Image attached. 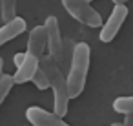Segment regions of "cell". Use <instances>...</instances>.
Listing matches in <instances>:
<instances>
[{
    "instance_id": "cell-1",
    "label": "cell",
    "mask_w": 133,
    "mask_h": 126,
    "mask_svg": "<svg viewBox=\"0 0 133 126\" xmlns=\"http://www.w3.org/2000/svg\"><path fill=\"white\" fill-rule=\"evenodd\" d=\"M38 66L40 70L46 73L48 80H49V88L53 90V97H55V110L53 113L58 115V117H64L68 113V108H69V93H68V82H66V77L60 70V66L49 57V55H42L38 59Z\"/></svg>"
},
{
    "instance_id": "cell-2",
    "label": "cell",
    "mask_w": 133,
    "mask_h": 126,
    "mask_svg": "<svg viewBox=\"0 0 133 126\" xmlns=\"http://www.w3.org/2000/svg\"><path fill=\"white\" fill-rule=\"evenodd\" d=\"M89 59H91V49L86 42H78L73 49V57H71V68H69V75L66 77L68 82V93L69 99H77L86 86V77H88V70H89Z\"/></svg>"
},
{
    "instance_id": "cell-3",
    "label": "cell",
    "mask_w": 133,
    "mask_h": 126,
    "mask_svg": "<svg viewBox=\"0 0 133 126\" xmlns=\"http://www.w3.org/2000/svg\"><path fill=\"white\" fill-rule=\"evenodd\" d=\"M62 6L80 24L89 26V28H100L102 26V17L86 0H62Z\"/></svg>"
},
{
    "instance_id": "cell-4",
    "label": "cell",
    "mask_w": 133,
    "mask_h": 126,
    "mask_svg": "<svg viewBox=\"0 0 133 126\" xmlns=\"http://www.w3.org/2000/svg\"><path fill=\"white\" fill-rule=\"evenodd\" d=\"M46 28V48L49 49V57L62 68L64 64V44H62V35H60V26L57 17H48L44 22Z\"/></svg>"
},
{
    "instance_id": "cell-5",
    "label": "cell",
    "mask_w": 133,
    "mask_h": 126,
    "mask_svg": "<svg viewBox=\"0 0 133 126\" xmlns=\"http://www.w3.org/2000/svg\"><path fill=\"white\" fill-rule=\"evenodd\" d=\"M126 18H128V8H126V4H117L113 8L111 15L108 17V20L100 26L102 28L100 29V40L102 42H111L117 37V33L120 31V28H122V24H124Z\"/></svg>"
},
{
    "instance_id": "cell-6",
    "label": "cell",
    "mask_w": 133,
    "mask_h": 126,
    "mask_svg": "<svg viewBox=\"0 0 133 126\" xmlns=\"http://www.w3.org/2000/svg\"><path fill=\"white\" fill-rule=\"evenodd\" d=\"M26 117L33 126H69L68 122L62 121V117H58V115H55L44 108H38V106L28 108Z\"/></svg>"
},
{
    "instance_id": "cell-7",
    "label": "cell",
    "mask_w": 133,
    "mask_h": 126,
    "mask_svg": "<svg viewBox=\"0 0 133 126\" xmlns=\"http://www.w3.org/2000/svg\"><path fill=\"white\" fill-rule=\"evenodd\" d=\"M37 70H38V59L33 57V55H29V53H26V55H24V60L17 66L15 75H11V77H13V82H15V84L29 82Z\"/></svg>"
},
{
    "instance_id": "cell-8",
    "label": "cell",
    "mask_w": 133,
    "mask_h": 126,
    "mask_svg": "<svg viewBox=\"0 0 133 126\" xmlns=\"http://www.w3.org/2000/svg\"><path fill=\"white\" fill-rule=\"evenodd\" d=\"M44 49H46V28L44 24L42 26H35L31 31H29V39H28V51L29 55L40 59L44 55Z\"/></svg>"
},
{
    "instance_id": "cell-9",
    "label": "cell",
    "mask_w": 133,
    "mask_h": 126,
    "mask_svg": "<svg viewBox=\"0 0 133 126\" xmlns=\"http://www.w3.org/2000/svg\"><path fill=\"white\" fill-rule=\"evenodd\" d=\"M24 31H26V20L20 17H15V18L4 22V26L0 28V46H4L6 42L17 39Z\"/></svg>"
},
{
    "instance_id": "cell-10",
    "label": "cell",
    "mask_w": 133,
    "mask_h": 126,
    "mask_svg": "<svg viewBox=\"0 0 133 126\" xmlns=\"http://www.w3.org/2000/svg\"><path fill=\"white\" fill-rule=\"evenodd\" d=\"M113 110L122 115H133V97H117L113 100Z\"/></svg>"
},
{
    "instance_id": "cell-11",
    "label": "cell",
    "mask_w": 133,
    "mask_h": 126,
    "mask_svg": "<svg viewBox=\"0 0 133 126\" xmlns=\"http://www.w3.org/2000/svg\"><path fill=\"white\" fill-rule=\"evenodd\" d=\"M0 15L2 20L8 22L17 17V0H0Z\"/></svg>"
},
{
    "instance_id": "cell-12",
    "label": "cell",
    "mask_w": 133,
    "mask_h": 126,
    "mask_svg": "<svg viewBox=\"0 0 133 126\" xmlns=\"http://www.w3.org/2000/svg\"><path fill=\"white\" fill-rule=\"evenodd\" d=\"M13 84H15V82H13V77L4 73L2 80H0V106H2V102L6 100V97L9 95V91H11Z\"/></svg>"
},
{
    "instance_id": "cell-13",
    "label": "cell",
    "mask_w": 133,
    "mask_h": 126,
    "mask_svg": "<svg viewBox=\"0 0 133 126\" xmlns=\"http://www.w3.org/2000/svg\"><path fill=\"white\" fill-rule=\"evenodd\" d=\"M31 80H33V84L38 88V90H48L49 88V80H48V77H46V73L40 70V66H38V70L35 71V75L31 77Z\"/></svg>"
},
{
    "instance_id": "cell-14",
    "label": "cell",
    "mask_w": 133,
    "mask_h": 126,
    "mask_svg": "<svg viewBox=\"0 0 133 126\" xmlns=\"http://www.w3.org/2000/svg\"><path fill=\"white\" fill-rule=\"evenodd\" d=\"M24 55H26V53H17V55L13 57V62H15V66H18V64L24 60Z\"/></svg>"
},
{
    "instance_id": "cell-15",
    "label": "cell",
    "mask_w": 133,
    "mask_h": 126,
    "mask_svg": "<svg viewBox=\"0 0 133 126\" xmlns=\"http://www.w3.org/2000/svg\"><path fill=\"white\" fill-rule=\"evenodd\" d=\"M122 126H133V115H126V119H124Z\"/></svg>"
},
{
    "instance_id": "cell-16",
    "label": "cell",
    "mask_w": 133,
    "mask_h": 126,
    "mask_svg": "<svg viewBox=\"0 0 133 126\" xmlns=\"http://www.w3.org/2000/svg\"><path fill=\"white\" fill-rule=\"evenodd\" d=\"M2 77H4V60L0 57V80H2Z\"/></svg>"
},
{
    "instance_id": "cell-17",
    "label": "cell",
    "mask_w": 133,
    "mask_h": 126,
    "mask_svg": "<svg viewBox=\"0 0 133 126\" xmlns=\"http://www.w3.org/2000/svg\"><path fill=\"white\" fill-rule=\"evenodd\" d=\"M126 2H128V0H113L115 6H117V4H126Z\"/></svg>"
},
{
    "instance_id": "cell-18",
    "label": "cell",
    "mask_w": 133,
    "mask_h": 126,
    "mask_svg": "<svg viewBox=\"0 0 133 126\" xmlns=\"http://www.w3.org/2000/svg\"><path fill=\"white\" fill-rule=\"evenodd\" d=\"M111 126H122V122H113Z\"/></svg>"
},
{
    "instance_id": "cell-19",
    "label": "cell",
    "mask_w": 133,
    "mask_h": 126,
    "mask_svg": "<svg viewBox=\"0 0 133 126\" xmlns=\"http://www.w3.org/2000/svg\"><path fill=\"white\" fill-rule=\"evenodd\" d=\"M86 2H91V0H86Z\"/></svg>"
}]
</instances>
